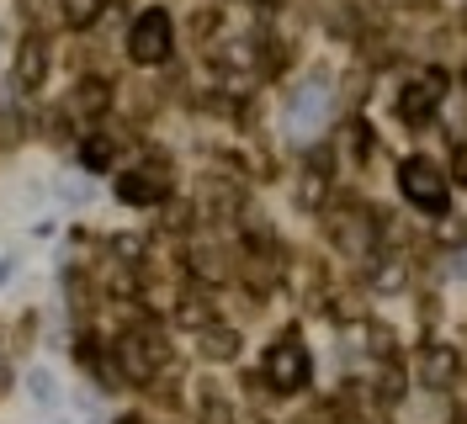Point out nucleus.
Returning <instances> with one entry per match:
<instances>
[{
  "mask_svg": "<svg viewBox=\"0 0 467 424\" xmlns=\"http://www.w3.org/2000/svg\"><path fill=\"white\" fill-rule=\"evenodd\" d=\"M107 101H112V96H107V85H101V80H86L80 90H75V101H69V112L101 117V112H107Z\"/></svg>",
  "mask_w": 467,
  "mask_h": 424,
  "instance_id": "10",
  "label": "nucleus"
},
{
  "mask_svg": "<svg viewBox=\"0 0 467 424\" xmlns=\"http://www.w3.org/2000/svg\"><path fill=\"white\" fill-rule=\"evenodd\" d=\"M0 276H5V265H0Z\"/></svg>",
  "mask_w": 467,
  "mask_h": 424,
  "instance_id": "19",
  "label": "nucleus"
},
{
  "mask_svg": "<svg viewBox=\"0 0 467 424\" xmlns=\"http://www.w3.org/2000/svg\"><path fill=\"white\" fill-rule=\"evenodd\" d=\"M0 388H5V361H0Z\"/></svg>",
  "mask_w": 467,
  "mask_h": 424,
  "instance_id": "16",
  "label": "nucleus"
},
{
  "mask_svg": "<svg viewBox=\"0 0 467 424\" xmlns=\"http://www.w3.org/2000/svg\"><path fill=\"white\" fill-rule=\"evenodd\" d=\"M165 191H171V175L160 165H139L117 181V197L128 207H154V202H165Z\"/></svg>",
  "mask_w": 467,
  "mask_h": 424,
  "instance_id": "5",
  "label": "nucleus"
},
{
  "mask_svg": "<svg viewBox=\"0 0 467 424\" xmlns=\"http://www.w3.org/2000/svg\"><path fill=\"white\" fill-rule=\"evenodd\" d=\"M202 350H207V356H218V361H229L234 350H239V345H234V329H207Z\"/></svg>",
  "mask_w": 467,
  "mask_h": 424,
  "instance_id": "14",
  "label": "nucleus"
},
{
  "mask_svg": "<svg viewBox=\"0 0 467 424\" xmlns=\"http://www.w3.org/2000/svg\"><path fill=\"white\" fill-rule=\"evenodd\" d=\"M175 48V22L171 11H160V5H149L144 16L133 22V32H128V58L133 64H165Z\"/></svg>",
  "mask_w": 467,
  "mask_h": 424,
  "instance_id": "1",
  "label": "nucleus"
},
{
  "mask_svg": "<svg viewBox=\"0 0 467 424\" xmlns=\"http://www.w3.org/2000/svg\"><path fill=\"white\" fill-rule=\"evenodd\" d=\"M101 16V0H64V22L69 27H90Z\"/></svg>",
  "mask_w": 467,
  "mask_h": 424,
  "instance_id": "12",
  "label": "nucleus"
},
{
  "mask_svg": "<svg viewBox=\"0 0 467 424\" xmlns=\"http://www.w3.org/2000/svg\"><path fill=\"white\" fill-rule=\"evenodd\" d=\"M457 181H467V143L457 149Z\"/></svg>",
  "mask_w": 467,
  "mask_h": 424,
  "instance_id": "15",
  "label": "nucleus"
},
{
  "mask_svg": "<svg viewBox=\"0 0 467 424\" xmlns=\"http://www.w3.org/2000/svg\"><path fill=\"white\" fill-rule=\"evenodd\" d=\"M112 154H117V149L107 139H86V143H80V165H86V170H112Z\"/></svg>",
  "mask_w": 467,
  "mask_h": 424,
  "instance_id": "11",
  "label": "nucleus"
},
{
  "mask_svg": "<svg viewBox=\"0 0 467 424\" xmlns=\"http://www.w3.org/2000/svg\"><path fill=\"white\" fill-rule=\"evenodd\" d=\"M462 276H467V260H462Z\"/></svg>",
  "mask_w": 467,
  "mask_h": 424,
  "instance_id": "18",
  "label": "nucleus"
},
{
  "mask_svg": "<svg viewBox=\"0 0 467 424\" xmlns=\"http://www.w3.org/2000/svg\"><path fill=\"white\" fill-rule=\"evenodd\" d=\"M441 96H446V80H441L436 69H431V75L409 80V90L399 96V117H404V122H425V117L441 107Z\"/></svg>",
  "mask_w": 467,
  "mask_h": 424,
  "instance_id": "6",
  "label": "nucleus"
},
{
  "mask_svg": "<svg viewBox=\"0 0 467 424\" xmlns=\"http://www.w3.org/2000/svg\"><path fill=\"white\" fill-rule=\"evenodd\" d=\"M399 186H404V197L420 207V212H446V175H441L431 160H404L399 170Z\"/></svg>",
  "mask_w": 467,
  "mask_h": 424,
  "instance_id": "3",
  "label": "nucleus"
},
{
  "mask_svg": "<svg viewBox=\"0 0 467 424\" xmlns=\"http://www.w3.org/2000/svg\"><path fill=\"white\" fill-rule=\"evenodd\" d=\"M27 393L37 398V403H48V408H54V403H58V382H54V371H32V377H27Z\"/></svg>",
  "mask_w": 467,
  "mask_h": 424,
  "instance_id": "13",
  "label": "nucleus"
},
{
  "mask_svg": "<svg viewBox=\"0 0 467 424\" xmlns=\"http://www.w3.org/2000/svg\"><path fill=\"white\" fill-rule=\"evenodd\" d=\"M457 367H462V361H457L451 345H425V350H420V382H425V388H451V382H457Z\"/></svg>",
  "mask_w": 467,
  "mask_h": 424,
  "instance_id": "8",
  "label": "nucleus"
},
{
  "mask_svg": "<svg viewBox=\"0 0 467 424\" xmlns=\"http://www.w3.org/2000/svg\"><path fill=\"white\" fill-rule=\"evenodd\" d=\"M308 377H314V361H308L303 339L282 335L271 350H265V382H271L276 393H297V388H308Z\"/></svg>",
  "mask_w": 467,
  "mask_h": 424,
  "instance_id": "2",
  "label": "nucleus"
},
{
  "mask_svg": "<svg viewBox=\"0 0 467 424\" xmlns=\"http://www.w3.org/2000/svg\"><path fill=\"white\" fill-rule=\"evenodd\" d=\"M287 122H292V139H297V143L319 139V133H324V122H329V85H319V80L297 85Z\"/></svg>",
  "mask_w": 467,
  "mask_h": 424,
  "instance_id": "4",
  "label": "nucleus"
},
{
  "mask_svg": "<svg viewBox=\"0 0 467 424\" xmlns=\"http://www.w3.org/2000/svg\"><path fill=\"white\" fill-rule=\"evenodd\" d=\"M117 424H139V419H117Z\"/></svg>",
  "mask_w": 467,
  "mask_h": 424,
  "instance_id": "17",
  "label": "nucleus"
},
{
  "mask_svg": "<svg viewBox=\"0 0 467 424\" xmlns=\"http://www.w3.org/2000/svg\"><path fill=\"white\" fill-rule=\"evenodd\" d=\"M324 191H329V165L324 160H314V165L303 170V186H297V202L314 212V207H324Z\"/></svg>",
  "mask_w": 467,
  "mask_h": 424,
  "instance_id": "9",
  "label": "nucleus"
},
{
  "mask_svg": "<svg viewBox=\"0 0 467 424\" xmlns=\"http://www.w3.org/2000/svg\"><path fill=\"white\" fill-rule=\"evenodd\" d=\"M43 75H48V43H43V37H22V43H16V69H11L16 90H37Z\"/></svg>",
  "mask_w": 467,
  "mask_h": 424,
  "instance_id": "7",
  "label": "nucleus"
}]
</instances>
